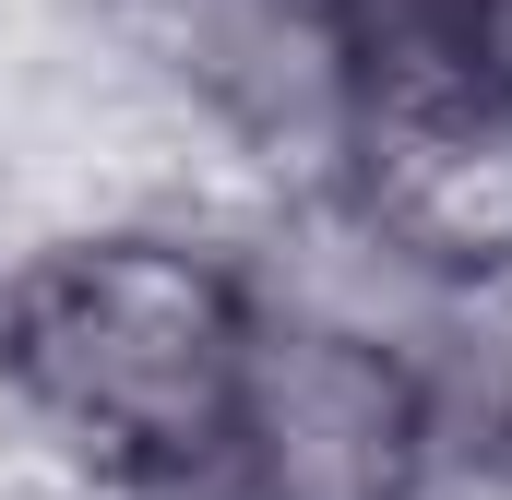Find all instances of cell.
I'll return each mask as SVG.
<instances>
[{
  "mask_svg": "<svg viewBox=\"0 0 512 500\" xmlns=\"http://www.w3.org/2000/svg\"><path fill=\"white\" fill-rule=\"evenodd\" d=\"M84 24L155 120L322 191L370 60V0H84Z\"/></svg>",
  "mask_w": 512,
  "mask_h": 500,
  "instance_id": "obj_4",
  "label": "cell"
},
{
  "mask_svg": "<svg viewBox=\"0 0 512 500\" xmlns=\"http://www.w3.org/2000/svg\"><path fill=\"white\" fill-rule=\"evenodd\" d=\"M382 12H417L477 84H501V96H512V0H382Z\"/></svg>",
  "mask_w": 512,
  "mask_h": 500,
  "instance_id": "obj_5",
  "label": "cell"
},
{
  "mask_svg": "<svg viewBox=\"0 0 512 500\" xmlns=\"http://www.w3.org/2000/svg\"><path fill=\"white\" fill-rule=\"evenodd\" d=\"M262 346V274L179 215H72L0 262V417L96 500H191Z\"/></svg>",
  "mask_w": 512,
  "mask_h": 500,
  "instance_id": "obj_1",
  "label": "cell"
},
{
  "mask_svg": "<svg viewBox=\"0 0 512 500\" xmlns=\"http://www.w3.org/2000/svg\"><path fill=\"white\" fill-rule=\"evenodd\" d=\"M370 12H382V0H370Z\"/></svg>",
  "mask_w": 512,
  "mask_h": 500,
  "instance_id": "obj_6",
  "label": "cell"
},
{
  "mask_svg": "<svg viewBox=\"0 0 512 500\" xmlns=\"http://www.w3.org/2000/svg\"><path fill=\"white\" fill-rule=\"evenodd\" d=\"M322 215L393 298H512V96L477 84L417 12H370V60L322 155Z\"/></svg>",
  "mask_w": 512,
  "mask_h": 500,
  "instance_id": "obj_2",
  "label": "cell"
},
{
  "mask_svg": "<svg viewBox=\"0 0 512 500\" xmlns=\"http://www.w3.org/2000/svg\"><path fill=\"white\" fill-rule=\"evenodd\" d=\"M441 381H429V298L358 310L262 274V346L227 417V453L191 500H441Z\"/></svg>",
  "mask_w": 512,
  "mask_h": 500,
  "instance_id": "obj_3",
  "label": "cell"
}]
</instances>
